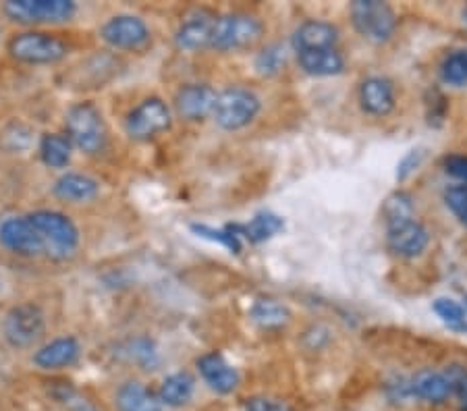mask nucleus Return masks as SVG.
<instances>
[{
	"label": "nucleus",
	"instance_id": "obj_39",
	"mask_svg": "<svg viewBox=\"0 0 467 411\" xmlns=\"http://www.w3.org/2000/svg\"><path fill=\"white\" fill-rule=\"evenodd\" d=\"M387 391H389V397L397 401V403H401L405 399H411L410 380H405V378H397V380H393V383H389Z\"/></svg>",
	"mask_w": 467,
	"mask_h": 411
},
{
	"label": "nucleus",
	"instance_id": "obj_25",
	"mask_svg": "<svg viewBox=\"0 0 467 411\" xmlns=\"http://www.w3.org/2000/svg\"><path fill=\"white\" fill-rule=\"evenodd\" d=\"M193 388H195V380L192 374L177 372V374H171V376L164 378L158 397H161L162 406L179 407L192 399Z\"/></svg>",
	"mask_w": 467,
	"mask_h": 411
},
{
	"label": "nucleus",
	"instance_id": "obj_37",
	"mask_svg": "<svg viewBox=\"0 0 467 411\" xmlns=\"http://www.w3.org/2000/svg\"><path fill=\"white\" fill-rule=\"evenodd\" d=\"M442 167L451 177H455L467 185V156H462V154L444 156Z\"/></svg>",
	"mask_w": 467,
	"mask_h": 411
},
{
	"label": "nucleus",
	"instance_id": "obj_36",
	"mask_svg": "<svg viewBox=\"0 0 467 411\" xmlns=\"http://www.w3.org/2000/svg\"><path fill=\"white\" fill-rule=\"evenodd\" d=\"M421 160H424V149H410L401 159V162L397 164V181H405L411 173H416Z\"/></svg>",
	"mask_w": 467,
	"mask_h": 411
},
{
	"label": "nucleus",
	"instance_id": "obj_24",
	"mask_svg": "<svg viewBox=\"0 0 467 411\" xmlns=\"http://www.w3.org/2000/svg\"><path fill=\"white\" fill-rule=\"evenodd\" d=\"M250 318L260 328H264V331H278V328L289 324L291 312L287 305L276 302V299L260 297V299H255L252 305Z\"/></svg>",
	"mask_w": 467,
	"mask_h": 411
},
{
	"label": "nucleus",
	"instance_id": "obj_12",
	"mask_svg": "<svg viewBox=\"0 0 467 411\" xmlns=\"http://www.w3.org/2000/svg\"><path fill=\"white\" fill-rule=\"evenodd\" d=\"M428 243H431V233L416 219L387 224V245L399 258H418L426 252Z\"/></svg>",
	"mask_w": 467,
	"mask_h": 411
},
{
	"label": "nucleus",
	"instance_id": "obj_11",
	"mask_svg": "<svg viewBox=\"0 0 467 411\" xmlns=\"http://www.w3.org/2000/svg\"><path fill=\"white\" fill-rule=\"evenodd\" d=\"M100 37L117 50H144L150 44V29L140 17L117 15L102 26Z\"/></svg>",
	"mask_w": 467,
	"mask_h": 411
},
{
	"label": "nucleus",
	"instance_id": "obj_14",
	"mask_svg": "<svg viewBox=\"0 0 467 411\" xmlns=\"http://www.w3.org/2000/svg\"><path fill=\"white\" fill-rule=\"evenodd\" d=\"M358 100H359L361 110H364L366 115L387 117L389 112H393L397 104L393 81L387 77H380V75L366 77L359 84Z\"/></svg>",
	"mask_w": 467,
	"mask_h": 411
},
{
	"label": "nucleus",
	"instance_id": "obj_29",
	"mask_svg": "<svg viewBox=\"0 0 467 411\" xmlns=\"http://www.w3.org/2000/svg\"><path fill=\"white\" fill-rule=\"evenodd\" d=\"M432 310L449 328H453V331H459V333H467V312L462 303L455 302V299H449V297L434 299Z\"/></svg>",
	"mask_w": 467,
	"mask_h": 411
},
{
	"label": "nucleus",
	"instance_id": "obj_5",
	"mask_svg": "<svg viewBox=\"0 0 467 411\" xmlns=\"http://www.w3.org/2000/svg\"><path fill=\"white\" fill-rule=\"evenodd\" d=\"M262 34L264 24L255 17V15L231 13L224 15L221 19H216L213 44H210V46L221 52L241 50L254 46V44L262 37Z\"/></svg>",
	"mask_w": 467,
	"mask_h": 411
},
{
	"label": "nucleus",
	"instance_id": "obj_10",
	"mask_svg": "<svg viewBox=\"0 0 467 411\" xmlns=\"http://www.w3.org/2000/svg\"><path fill=\"white\" fill-rule=\"evenodd\" d=\"M0 245L24 258L47 256L44 239L29 216H9L0 222Z\"/></svg>",
	"mask_w": 467,
	"mask_h": 411
},
{
	"label": "nucleus",
	"instance_id": "obj_33",
	"mask_svg": "<svg viewBox=\"0 0 467 411\" xmlns=\"http://www.w3.org/2000/svg\"><path fill=\"white\" fill-rule=\"evenodd\" d=\"M444 204L453 212L459 222L467 227V185H453L444 191Z\"/></svg>",
	"mask_w": 467,
	"mask_h": 411
},
{
	"label": "nucleus",
	"instance_id": "obj_6",
	"mask_svg": "<svg viewBox=\"0 0 467 411\" xmlns=\"http://www.w3.org/2000/svg\"><path fill=\"white\" fill-rule=\"evenodd\" d=\"M9 52L13 58L27 65H50L58 63L67 57L69 46L57 36L42 32H26L15 36L9 42Z\"/></svg>",
	"mask_w": 467,
	"mask_h": 411
},
{
	"label": "nucleus",
	"instance_id": "obj_21",
	"mask_svg": "<svg viewBox=\"0 0 467 411\" xmlns=\"http://www.w3.org/2000/svg\"><path fill=\"white\" fill-rule=\"evenodd\" d=\"M229 229L239 239L245 237L247 241L252 243H262V241H268V239L275 237L276 233H281L285 229V221L273 212H260L255 214L247 224H229Z\"/></svg>",
	"mask_w": 467,
	"mask_h": 411
},
{
	"label": "nucleus",
	"instance_id": "obj_23",
	"mask_svg": "<svg viewBox=\"0 0 467 411\" xmlns=\"http://www.w3.org/2000/svg\"><path fill=\"white\" fill-rule=\"evenodd\" d=\"M120 411H162V401L141 383H125L117 393Z\"/></svg>",
	"mask_w": 467,
	"mask_h": 411
},
{
	"label": "nucleus",
	"instance_id": "obj_17",
	"mask_svg": "<svg viewBox=\"0 0 467 411\" xmlns=\"http://www.w3.org/2000/svg\"><path fill=\"white\" fill-rule=\"evenodd\" d=\"M198 370L213 391L229 395L239 386V372L221 354H206L198 360Z\"/></svg>",
	"mask_w": 467,
	"mask_h": 411
},
{
	"label": "nucleus",
	"instance_id": "obj_32",
	"mask_svg": "<svg viewBox=\"0 0 467 411\" xmlns=\"http://www.w3.org/2000/svg\"><path fill=\"white\" fill-rule=\"evenodd\" d=\"M52 395H55L57 401L63 403L69 411H100L92 401L86 399L78 388H73L69 385H58L55 391H52Z\"/></svg>",
	"mask_w": 467,
	"mask_h": 411
},
{
	"label": "nucleus",
	"instance_id": "obj_1",
	"mask_svg": "<svg viewBox=\"0 0 467 411\" xmlns=\"http://www.w3.org/2000/svg\"><path fill=\"white\" fill-rule=\"evenodd\" d=\"M29 221L37 229V233L42 235L48 258L67 260L78 250L79 231L69 216L52 211H37L29 214Z\"/></svg>",
	"mask_w": 467,
	"mask_h": 411
},
{
	"label": "nucleus",
	"instance_id": "obj_3",
	"mask_svg": "<svg viewBox=\"0 0 467 411\" xmlns=\"http://www.w3.org/2000/svg\"><path fill=\"white\" fill-rule=\"evenodd\" d=\"M67 133L75 146L86 154H98L107 146V125L94 104L81 102L69 108L65 117Z\"/></svg>",
	"mask_w": 467,
	"mask_h": 411
},
{
	"label": "nucleus",
	"instance_id": "obj_30",
	"mask_svg": "<svg viewBox=\"0 0 467 411\" xmlns=\"http://www.w3.org/2000/svg\"><path fill=\"white\" fill-rule=\"evenodd\" d=\"M285 65H287V50L278 42L270 44L255 57V71L264 77H275L285 69Z\"/></svg>",
	"mask_w": 467,
	"mask_h": 411
},
{
	"label": "nucleus",
	"instance_id": "obj_9",
	"mask_svg": "<svg viewBox=\"0 0 467 411\" xmlns=\"http://www.w3.org/2000/svg\"><path fill=\"white\" fill-rule=\"evenodd\" d=\"M47 320L44 312L36 303H21L6 313L5 318V339L13 347L26 349L32 347L34 343L44 334Z\"/></svg>",
	"mask_w": 467,
	"mask_h": 411
},
{
	"label": "nucleus",
	"instance_id": "obj_16",
	"mask_svg": "<svg viewBox=\"0 0 467 411\" xmlns=\"http://www.w3.org/2000/svg\"><path fill=\"white\" fill-rule=\"evenodd\" d=\"M338 42V29L327 21H306L301 24L291 36V46L297 52H310V50H324V48H337Z\"/></svg>",
	"mask_w": 467,
	"mask_h": 411
},
{
	"label": "nucleus",
	"instance_id": "obj_7",
	"mask_svg": "<svg viewBox=\"0 0 467 411\" xmlns=\"http://www.w3.org/2000/svg\"><path fill=\"white\" fill-rule=\"evenodd\" d=\"M3 11L17 24H60L73 17L78 6L71 0H11Z\"/></svg>",
	"mask_w": 467,
	"mask_h": 411
},
{
	"label": "nucleus",
	"instance_id": "obj_41",
	"mask_svg": "<svg viewBox=\"0 0 467 411\" xmlns=\"http://www.w3.org/2000/svg\"><path fill=\"white\" fill-rule=\"evenodd\" d=\"M465 312H467V297H465Z\"/></svg>",
	"mask_w": 467,
	"mask_h": 411
},
{
	"label": "nucleus",
	"instance_id": "obj_18",
	"mask_svg": "<svg viewBox=\"0 0 467 411\" xmlns=\"http://www.w3.org/2000/svg\"><path fill=\"white\" fill-rule=\"evenodd\" d=\"M81 347L75 336H58V339L50 341L40 351H36L34 364L40 365L44 370H58L73 365L79 360Z\"/></svg>",
	"mask_w": 467,
	"mask_h": 411
},
{
	"label": "nucleus",
	"instance_id": "obj_40",
	"mask_svg": "<svg viewBox=\"0 0 467 411\" xmlns=\"http://www.w3.org/2000/svg\"><path fill=\"white\" fill-rule=\"evenodd\" d=\"M462 21H463V26L467 27V5L463 6V11H462Z\"/></svg>",
	"mask_w": 467,
	"mask_h": 411
},
{
	"label": "nucleus",
	"instance_id": "obj_26",
	"mask_svg": "<svg viewBox=\"0 0 467 411\" xmlns=\"http://www.w3.org/2000/svg\"><path fill=\"white\" fill-rule=\"evenodd\" d=\"M40 156L47 167L63 169L71 160V141L63 136H57V133L44 136L40 141Z\"/></svg>",
	"mask_w": 467,
	"mask_h": 411
},
{
	"label": "nucleus",
	"instance_id": "obj_13",
	"mask_svg": "<svg viewBox=\"0 0 467 411\" xmlns=\"http://www.w3.org/2000/svg\"><path fill=\"white\" fill-rule=\"evenodd\" d=\"M216 92L206 84H187L177 89L175 110L185 121H204L214 112Z\"/></svg>",
	"mask_w": 467,
	"mask_h": 411
},
{
	"label": "nucleus",
	"instance_id": "obj_19",
	"mask_svg": "<svg viewBox=\"0 0 467 411\" xmlns=\"http://www.w3.org/2000/svg\"><path fill=\"white\" fill-rule=\"evenodd\" d=\"M411 397L428 401V403H444L453 391H451V383L447 374L439 370H420L416 376L410 378Z\"/></svg>",
	"mask_w": 467,
	"mask_h": 411
},
{
	"label": "nucleus",
	"instance_id": "obj_2",
	"mask_svg": "<svg viewBox=\"0 0 467 411\" xmlns=\"http://www.w3.org/2000/svg\"><path fill=\"white\" fill-rule=\"evenodd\" d=\"M262 102L255 92L247 87H227L216 96L214 104V121L224 131H239L254 123V118L260 115Z\"/></svg>",
	"mask_w": 467,
	"mask_h": 411
},
{
	"label": "nucleus",
	"instance_id": "obj_31",
	"mask_svg": "<svg viewBox=\"0 0 467 411\" xmlns=\"http://www.w3.org/2000/svg\"><path fill=\"white\" fill-rule=\"evenodd\" d=\"M192 231L202 239H208V241L224 245L231 253H241V239L233 233L229 227L213 229V227H206V224H192Z\"/></svg>",
	"mask_w": 467,
	"mask_h": 411
},
{
	"label": "nucleus",
	"instance_id": "obj_35",
	"mask_svg": "<svg viewBox=\"0 0 467 411\" xmlns=\"http://www.w3.org/2000/svg\"><path fill=\"white\" fill-rule=\"evenodd\" d=\"M444 374H447L451 383V391L457 395L459 403H462V411H467V368H463V365H449Z\"/></svg>",
	"mask_w": 467,
	"mask_h": 411
},
{
	"label": "nucleus",
	"instance_id": "obj_22",
	"mask_svg": "<svg viewBox=\"0 0 467 411\" xmlns=\"http://www.w3.org/2000/svg\"><path fill=\"white\" fill-rule=\"evenodd\" d=\"M100 185L96 179L79 173H67L55 183V196L65 201H89L98 196Z\"/></svg>",
	"mask_w": 467,
	"mask_h": 411
},
{
	"label": "nucleus",
	"instance_id": "obj_28",
	"mask_svg": "<svg viewBox=\"0 0 467 411\" xmlns=\"http://www.w3.org/2000/svg\"><path fill=\"white\" fill-rule=\"evenodd\" d=\"M441 79L453 87L467 86V50H455L442 58Z\"/></svg>",
	"mask_w": 467,
	"mask_h": 411
},
{
	"label": "nucleus",
	"instance_id": "obj_27",
	"mask_svg": "<svg viewBox=\"0 0 467 411\" xmlns=\"http://www.w3.org/2000/svg\"><path fill=\"white\" fill-rule=\"evenodd\" d=\"M382 219H384V224L416 219L413 198L408 191H401V190L390 193V196L382 201Z\"/></svg>",
	"mask_w": 467,
	"mask_h": 411
},
{
	"label": "nucleus",
	"instance_id": "obj_34",
	"mask_svg": "<svg viewBox=\"0 0 467 411\" xmlns=\"http://www.w3.org/2000/svg\"><path fill=\"white\" fill-rule=\"evenodd\" d=\"M131 360L135 364H140L144 370H154L158 365V354L154 343L150 339H135L131 343V351H130Z\"/></svg>",
	"mask_w": 467,
	"mask_h": 411
},
{
	"label": "nucleus",
	"instance_id": "obj_38",
	"mask_svg": "<svg viewBox=\"0 0 467 411\" xmlns=\"http://www.w3.org/2000/svg\"><path fill=\"white\" fill-rule=\"evenodd\" d=\"M245 411H291L287 403L268 397H252L245 401Z\"/></svg>",
	"mask_w": 467,
	"mask_h": 411
},
{
	"label": "nucleus",
	"instance_id": "obj_8",
	"mask_svg": "<svg viewBox=\"0 0 467 411\" xmlns=\"http://www.w3.org/2000/svg\"><path fill=\"white\" fill-rule=\"evenodd\" d=\"M171 123L172 117L167 102L161 98H146L127 115L125 131L135 141H148L167 131Z\"/></svg>",
	"mask_w": 467,
	"mask_h": 411
},
{
	"label": "nucleus",
	"instance_id": "obj_4",
	"mask_svg": "<svg viewBox=\"0 0 467 411\" xmlns=\"http://www.w3.org/2000/svg\"><path fill=\"white\" fill-rule=\"evenodd\" d=\"M349 11L353 27L368 42L384 44L397 32V13L387 3H380V0H356Z\"/></svg>",
	"mask_w": 467,
	"mask_h": 411
},
{
	"label": "nucleus",
	"instance_id": "obj_15",
	"mask_svg": "<svg viewBox=\"0 0 467 411\" xmlns=\"http://www.w3.org/2000/svg\"><path fill=\"white\" fill-rule=\"evenodd\" d=\"M216 17L210 11H195L179 26L175 44L179 50L195 52L213 44Z\"/></svg>",
	"mask_w": 467,
	"mask_h": 411
},
{
	"label": "nucleus",
	"instance_id": "obj_20",
	"mask_svg": "<svg viewBox=\"0 0 467 411\" xmlns=\"http://www.w3.org/2000/svg\"><path fill=\"white\" fill-rule=\"evenodd\" d=\"M297 63L299 69L310 77H333L345 69V58L337 48L299 52Z\"/></svg>",
	"mask_w": 467,
	"mask_h": 411
}]
</instances>
